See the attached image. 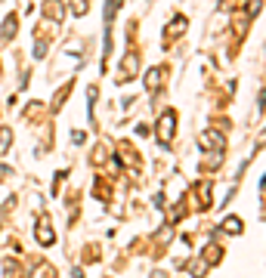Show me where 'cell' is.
Masks as SVG:
<instances>
[{
    "label": "cell",
    "instance_id": "52a82bcc",
    "mask_svg": "<svg viewBox=\"0 0 266 278\" xmlns=\"http://www.w3.org/2000/svg\"><path fill=\"white\" fill-rule=\"evenodd\" d=\"M44 19L47 22H62V16H65V7H62V0H44Z\"/></svg>",
    "mask_w": 266,
    "mask_h": 278
},
{
    "label": "cell",
    "instance_id": "ffe728a7",
    "mask_svg": "<svg viewBox=\"0 0 266 278\" xmlns=\"http://www.w3.org/2000/svg\"><path fill=\"white\" fill-rule=\"evenodd\" d=\"M71 139H74V142H78V145H81V142L87 139V133H81V130H74V133H71Z\"/></svg>",
    "mask_w": 266,
    "mask_h": 278
},
{
    "label": "cell",
    "instance_id": "8fae6325",
    "mask_svg": "<svg viewBox=\"0 0 266 278\" xmlns=\"http://www.w3.org/2000/svg\"><path fill=\"white\" fill-rule=\"evenodd\" d=\"M93 195L99 198V201H108V198H111V186H108L102 176H96V182H93Z\"/></svg>",
    "mask_w": 266,
    "mask_h": 278
},
{
    "label": "cell",
    "instance_id": "d6986e66",
    "mask_svg": "<svg viewBox=\"0 0 266 278\" xmlns=\"http://www.w3.org/2000/svg\"><path fill=\"white\" fill-rule=\"evenodd\" d=\"M87 13V0H74V16H84Z\"/></svg>",
    "mask_w": 266,
    "mask_h": 278
},
{
    "label": "cell",
    "instance_id": "7402d4cb",
    "mask_svg": "<svg viewBox=\"0 0 266 278\" xmlns=\"http://www.w3.org/2000/svg\"><path fill=\"white\" fill-rule=\"evenodd\" d=\"M0 223H4V213H0Z\"/></svg>",
    "mask_w": 266,
    "mask_h": 278
},
{
    "label": "cell",
    "instance_id": "e0dca14e",
    "mask_svg": "<svg viewBox=\"0 0 266 278\" xmlns=\"http://www.w3.org/2000/svg\"><path fill=\"white\" fill-rule=\"evenodd\" d=\"M47 47H50L47 41H37V44H34V59H44V56H47Z\"/></svg>",
    "mask_w": 266,
    "mask_h": 278
},
{
    "label": "cell",
    "instance_id": "6da1fadb",
    "mask_svg": "<svg viewBox=\"0 0 266 278\" xmlns=\"http://www.w3.org/2000/svg\"><path fill=\"white\" fill-rule=\"evenodd\" d=\"M176 121H180V117H176V111H161V117H158V124H155V136H158V142L167 148L170 142H173V133H176Z\"/></svg>",
    "mask_w": 266,
    "mask_h": 278
},
{
    "label": "cell",
    "instance_id": "ac0fdd59",
    "mask_svg": "<svg viewBox=\"0 0 266 278\" xmlns=\"http://www.w3.org/2000/svg\"><path fill=\"white\" fill-rule=\"evenodd\" d=\"M192 275L195 278H204L208 275V266H201V260H192Z\"/></svg>",
    "mask_w": 266,
    "mask_h": 278
},
{
    "label": "cell",
    "instance_id": "ba28073f",
    "mask_svg": "<svg viewBox=\"0 0 266 278\" xmlns=\"http://www.w3.org/2000/svg\"><path fill=\"white\" fill-rule=\"evenodd\" d=\"M186 28H189V22H186L183 16H180V19H173V22L164 28V34H161V37H164V47H170V44H173V37H176V34H183Z\"/></svg>",
    "mask_w": 266,
    "mask_h": 278
},
{
    "label": "cell",
    "instance_id": "7a4b0ae2",
    "mask_svg": "<svg viewBox=\"0 0 266 278\" xmlns=\"http://www.w3.org/2000/svg\"><path fill=\"white\" fill-rule=\"evenodd\" d=\"M34 238H37V244H44V248H50V244L56 241V232H53V226H50V217H47V213L37 217V223H34Z\"/></svg>",
    "mask_w": 266,
    "mask_h": 278
},
{
    "label": "cell",
    "instance_id": "2e32d148",
    "mask_svg": "<svg viewBox=\"0 0 266 278\" xmlns=\"http://www.w3.org/2000/svg\"><path fill=\"white\" fill-rule=\"evenodd\" d=\"M71 90H74V87H71V84H65V87L59 90V96H53V111H59V108H62V102L68 99V93H71Z\"/></svg>",
    "mask_w": 266,
    "mask_h": 278
},
{
    "label": "cell",
    "instance_id": "5bb4252c",
    "mask_svg": "<svg viewBox=\"0 0 266 278\" xmlns=\"http://www.w3.org/2000/svg\"><path fill=\"white\" fill-rule=\"evenodd\" d=\"M220 257H223V248H220V244H211V248H204V254H201L204 263H220Z\"/></svg>",
    "mask_w": 266,
    "mask_h": 278
},
{
    "label": "cell",
    "instance_id": "5b68a950",
    "mask_svg": "<svg viewBox=\"0 0 266 278\" xmlns=\"http://www.w3.org/2000/svg\"><path fill=\"white\" fill-rule=\"evenodd\" d=\"M164 77H167V68L161 65V68H152V71H145V90H161L164 87Z\"/></svg>",
    "mask_w": 266,
    "mask_h": 278
},
{
    "label": "cell",
    "instance_id": "3957f363",
    "mask_svg": "<svg viewBox=\"0 0 266 278\" xmlns=\"http://www.w3.org/2000/svg\"><path fill=\"white\" fill-rule=\"evenodd\" d=\"M198 145H201V151H226V139H223V133H217V130H208Z\"/></svg>",
    "mask_w": 266,
    "mask_h": 278
},
{
    "label": "cell",
    "instance_id": "9a60e30c",
    "mask_svg": "<svg viewBox=\"0 0 266 278\" xmlns=\"http://www.w3.org/2000/svg\"><path fill=\"white\" fill-rule=\"evenodd\" d=\"M10 145H13V130L10 127H0V155H4Z\"/></svg>",
    "mask_w": 266,
    "mask_h": 278
},
{
    "label": "cell",
    "instance_id": "4fadbf2b",
    "mask_svg": "<svg viewBox=\"0 0 266 278\" xmlns=\"http://www.w3.org/2000/svg\"><path fill=\"white\" fill-rule=\"evenodd\" d=\"M4 278H22L19 260H4Z\"/></svg>",
    "mask_w": 266,
    "mask_h": 278
},
{
    "label": "cell",
    "instance_id": "8992f818",
    "mask_svg": "<svg viewBox=\"0 0 266 278\" xmlns=\"http://www.w3.org/2000/svg\"><path fill=\"white\" fill-rule=\"evenodd\" d=\"M232 34L239 37V41H245V34H248V25H251V16H248V10H242V13H232Z\"/></svg>",
    "mask_w": 266,
    "mask_h": 278
},
{
    "label": "cell",
    "instance_id": "7c38bea8",
    "mask_svg": "<svg viewBox=\"0 0 266 278\" xmlns=\"http://www.w3.org/2000/svg\"><path fill=\"white\" fill-rule=\"evenodd\" d=\"M121 4H124V0H108V4H105V31L111 28V22H115V13H118Z\"/></svg>",
    "mask_w": 266,
    "mask_h": 278
},
{
    "label": "cell",
    "instance_id": "44dd1931",
    "mask_svg": "<svg viewBox=\"0 0 266 278\" xmlns=\"http://www.w3.org/2000/svg\"><path fill=\"white\" fill-rule=\"evenodd\" d=\"M152 278H167V275L164 272H152Z\"/></svg>",
    "mask_w": 266,
    "mask_h": 278
},
{
    "label": "cell",
    "instance_id": "277c9868",
    "mask_svg": "<svg viewBox=\"0 0 266 278\" xmlns=\"http://www.w3.org/2000/svg\"><path fill=\"white\" fill-rule=\"evenodd\" d=\"M139 65V59H136V53H127L124 59H121V71H118V84H124V81H130V77H136V68Z\"/></svg>",
    "mask_w": 266,
    "mask_h": 278
},
{
    "label": "cell",
    "instance_id": "9c48e42d",
    "mask_svg": "<svg viewBox=\"0 0 266 278\" xmlns=\"http://www.w3.org/2000/svg\"><path fill=\"white\" fill-rule=\"evenodd\" d=\"M242 229H245V226H242V220H239V217H226L217 235H242Z\"/></svg>",
    "mask_w": 266,
    "mask_h": 278
},
{
    "label": "cell",
    "instance_id": "30bf717a",
    "mask_svg": "<svg viewBox=\"0 0 266 278\" xmlns=\"http://www.w3.org/2000/svg\"><path fill=\"white\" fill-rule=\"evenodd\" d=\"M16 31H19V19H16V16H7L4 25H0V37H4V41H13Z\"/></svg>",
    "mask_w": 266,
    "mask_h": 278
}]
</instances>
